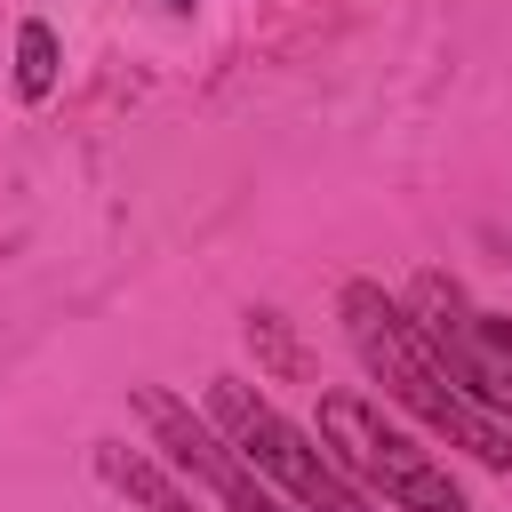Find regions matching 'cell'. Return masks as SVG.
Returning a JSON list of instances; mask_svg holds the SVG:
<instances>
[{
	"mask_svg": "<svg viewBox=\"0 0 512 512\" xmlns=\"http://www.w3.org/2000/svg\"><path fill=\"white\" fill-rule=\"evenodd\" d=\"M336 312H344V336H352V352H360V368L424 424V432H440L448 448H464L472 464H488V472H512V424L504 416H488L440 360H432V344L416 336V320H408V304H392L376 280H344V296H336Z\"/></svg>",
	"mask_w": 512,
	"mask_h": 512,
	"instance_id": "1",
	"label": "cell"
},
{
	"mask_svg": "<svg viewBox=\"0 0 512 512\" xmlns=\"http://www.w3.org/2000/svg\"><path fill=\"white\" fill-rule=\"evenodd\" d=\"M408 320H416V336L432 344V360H440L488 416L512 424V320L480 312V304H472L456 280H440V272H424V280L408 288Z\"/></svg>",
	"mask_w": 512,
	"mask_h": 512,
	"instance_id": "4",
	"label": "cell"
},
{
	"mask_svg": "<svg viewBox=\"0 0 512 512\" xmlns=\"http://www.w3.org/2000/svg\"><path fill=\"white\" fill-rule=\"evenodd\" d=\"M48 88H56V24L24 16V24H16V96L40 104Z\"/></svg>",
	"mask_w": 512,
	"mask_h": 512,
	"instance_id": "7",
	"label": "cell"
},
{
	"mask_svg": "<svg viewBox=\"0 0 512 512\" xmlns=\"http://www.w3.org/2000/svg\"><path fill=\"white\" fill-rule=\"evenodd\" d=\"M296 512H376L368 504V488H352L344 472H336V456L328 448H312V432H296L264 392H248L240 376H208V408H200Z\"/></svg>",
	"mask_w": 512,
	"mask_h": 512,
	"instance_id": "2",
	"label": "cell"
},
{
	"mask_svg": "<svg viewBox=\"0 0 512 512\" xmlns=\"http://www.w3.org/2000/svg\"><path fill=\"white\" fill-rule=\"evenodd\" d=\"M128 400H136V416L152 424V440L168 448V464H176V472H192L224 512H288V496H280V488H272V480H264V472H256V464H248V456H240L208 416H192L176 392L136 384Z\"/></svg>",
	"mask_w": 512,
	"mask_h": 512,
	"instance_id": "5",
	"label": "cell"
},
{
	"mask_svg": "<svg viewBox=\"0 0 512 512\" xmlns=\"http://www.w3.org/2000/svg\"><path fill=\"white\" fill-rule=\"evenodd\" d=\"M320 440H328V456H336V472L352 488H368V496H384L400 512H472L456 472L440 456H424L400 424H384V408L360 400V392H328L320 400Z\"/></svg>",
	"mask_w": 512,
	"mask_h": 512,
	"instance_id": "3",
	"label": "cell"
},
{
	"mask_svg": "<svg viewBox=\"0 0 512 512\" xmlns=\"http://www.w3.org/2000/svg\"><path fill=\"white\" fill-rule=\"evenodd\" d=\"M96 472L136 504V512H200L184 488H176V472L160 464V456H144V448H128V440H96Z\"/></svg>",
	"mask_w": 512,
	"mask_h": 512,
	"instance_id": "6",
	"label": "cell"
},
{
	"mask_svg": "<svg viewBox=\"0 0 512 512\" xmlns=\"http://www.w3.org/2000/svg\"><path fill=\"white\" fill-rule=\"evenodd\" d=\"M168 8H192V0H168Z\"/></svg>",
	"mask_w": 512,
	"mask_h": 512,
	"instance_id": "8",
	"label": "cell"
}]
</instances>
